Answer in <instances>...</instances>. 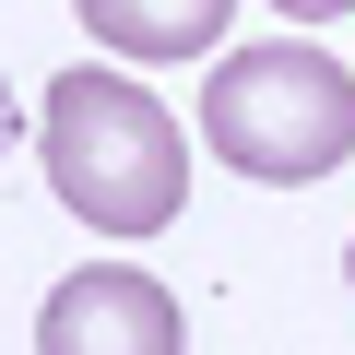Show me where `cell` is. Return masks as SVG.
<instances>
[{
	"mask_svg": "<svg viewBox=\"0 0 355 355\" xmlns=\"http://www.w3.org/2000/svg\"><path fill=\"white\" fill-rule=\"evenodd\" d=\"M36 154H48V190L95 225V237H166L178 202H190V142L178 119L130 83V71H60L36 107Z\"/></svg>",
	"mask_w": 355,
	"mask_h": 355,
	"instance_id": "6da1fadb",
	"label": "cell"
},
{
	"mask_svg": "<svg viewBox=\"0 0 355 355\" xmlns=\"http://www.w3.org/2000/svg\"><path fill=\"white\" fill-rule=\"evenodd\" d=\"M343 272H355V249H343Z\"/></svg>",
	"mask_w": 355,
	"mask_h": 355,
	"instance_id": "52a82bcc",
	"label": "cell"
},
{
	"mask_svg": "<svg viewBox=\"0 0 355 355\" xmlns=\"http://www.w3.org/2000/svg\"><path fill=\"white\" fill-rule=\"evenodd\" d=\"M202 142L261 178V190H308L355 154V71L331 48H225L202 83Z\"/></svg>",
	"mask_w": 355,
	"mask_h": 355,
	"instance_id": "7a4b0ae2",
	"label": "cell"
},
{
	"mask_svg": "<svg viewBox=\"0 0 355 355\" xmlns=\"http://www.w3.org/2000/svg\"><path fill=\"white\" fill-rule=\"evenodd\" d=\"M36 355H178V296L142 261H83L36 308Z\"/></svg>",
	"mask_w": 355,
	"mask_h": 355,
	"instance_id": "3957f363",
	"label": "cell"
},
{
	"mask_svg": "<svg viewBox=\"0 0 355 355\" xmlns=\"http://www.w3.org/2000/svg\"><path fill=\"white\" fill-rule=\"evenodd\" d=\"M71 12L119 60H202V48H225V12H237V0H71Z\"/></svg>",
	"mask_w": 355,
	"mask_h": 355,
	"instance_id": "277c9868",
	"label": "cell"
},
{
	"mask_svg": "<svg viewBox=\"0 0 355 355\" xmlns=\"http://www.w3.org/2000/svg\"><path fill=\"white\" fill-rule=\"evenodd\" d=\"M284 24H331V12H355V0H272Z\"/></svg>",
	"mask_w": 355,
	"mask_h": 355,
	"instance_id": "5b68a950",
	"label": "cell"
},
{
	"mask_svg": "<svg viewBox=\"0 0 355 355\" xmlns=\"http://www.w3.org/2000/svg\"><path fill=\"white\" fill-rule=\"evenodd\" d=\"M0 154H12V83H0Z\"/></svg>",
	"mask_w": 355,
	"mask_h": 355,
	"instance_id": "8992f818",
	"label": "cell"
}]
</instances>
